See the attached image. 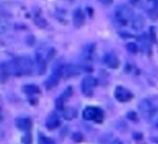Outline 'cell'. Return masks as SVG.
I'll return each mask as SVG.
<instances>
[{"label":"cell","mask_w":158,"mask_h":144,"mask_svg":"<svg viewBox=\"0 0 158 144\" xmlns=\"http://www.w3.org/2000/svg\"><path fill=\"white\" fill-rule=\"evenodd\" d=\"M9 73L14 76H29L34 71V63L29 57H18L6 63Z\"/></svg>","instance_id":"obj_1"},{"label":"cell","mask_w":158,"mask_h":144,"mask_svg":"<svg viewBox=\"0 0 158 144\" xmlns=\"http://www.w3.org/2000/svg\"><path fill=\"white\" fill-rule=\"evenodd\" d=\"M133 10L129 5H119L118 9L115 10V19H116V23L119 25H127L129 22H131L133 19Z\"/></svg>","instance_id":"obj_2"},{"label":"cell","mask_w":158,"mask_h":144,"mask_svg":"<svg viewBox=\"0 0 158 144\" xmlns=\"http://www.w3.org/2000/svg\"><path fill=\"white\" fill-rule=\"evenodd\" d=\"M139 111H140V114H142V116L144 117V119L149 120V121L154 119L157 113H158L157 108L153 105V102L151 100H147V99L140 101V104H139Z\"/></svg>","instance_id":"obj_3"},{"label":"cell","mask_w":158,"mask_h":144,"mask_svg":"<svg viewBox=\"0 0 158 144\" xmlns=\"http://www.w3.org/2000/svg\"><path fill=\"white\" fill-rule=\"evenodd\" d=\"M82 116L85 120L101 123L104 120V111L98 106H86L82 111Z\"/></svg>","instance_id":"obj_4"},{"label":"cell","mask_w":158,"mask_h":144,"mask_svg":"<svg viewBox=\"0 0 158 144\" xmlns=\"http://www.w3.org/2000/svg\"><path fill=\"white\" fill-rule=\"evenodd\" d=\"M96 85H98V81H96L95 77H93V76H86V77H84V80H82V82H81V90H82L84 95H86V96H93Z\"/></svg>","instance_id":"obj_5"},{"label":"cell","mask_w":158,"mask_h":144,"mask_svg":"<svg viewBox=\"0 0 158 144\" xmlns=\"http://www.w3.org/2000/svg\"><path fill=\"white\" fill-rule=\"evenodd\" d=\"M114 96L118 101L120 102H128L133 99V94L130 93V91L123 86H116L115 91H114Z\"/></svg>","instance_id":"obj_6"},{"label":"cell","mask_w":158,"mask_h":144,"mask_svg":"<svg viewBox=\"0 0 158 144\" xmlns=\"http://www.w3.org/2000/svg\"><path fill=\"white\" fill-rule=\"evenodd\" d=\"M63 77V72H62V66H60L57 70L53 71V73H52L48 78L47 81L44 82V85L47 86V88H53L56 87V85L60 82V80Z\"/></svg>","instance_id":"obj_7"},{"label":"cell","mask_w":158,"mask_h":144,"mask_svg":"<svg viewBox=\"0 0 158 144\" xmlns=\"http://www.w3.org/2000/svg\"><path fill=\"white\" fill-rule=\"evenodd\" d=\"M62 72H63V77L71 78V77L80 75L82 70L80 66H76V64H66V66H62Z\"/></svg>","instance_id":"obj_8"},{"label":"cell","mask_w":158,"mask_h":144,"mask_svg":"<svg viewBox=\"0 0 158 144\" xmlns=\"http://www.w3.org/2000/svg\"><path fill=\"white\" fill-rule=\"evenodd\" d=\"M60 125H61L60 116H58L56 113H51V114L47 116V119H46V126H47V129L53 130V129L58 128Z\"/></svg>","instance_id":"obj_9"},{"label":"cell","mask_w":158,"mask_h":144,"mask_svg":"<svg viewBox=\"0 0 158 144\" xmlns=\"http://www.w3.org/2000/svg\"><path fill=\"white\" fill-rule=\"evenodd\" d=\"M104 63L106 64L109 68H118L119 67V58H118L114 53H106L104 56Z\"/></svg>","instance_id":"obj_10"},{"label":"cell","mask_w":158,"mask_h":144,"mask_svg":"<svg viewBox=\"0 0 158 144\" xmlns=\"http://www.w3.org/2000/svg\"><path fill=\"white\" fill-rule=\"evenodd\" d=\"M84 24H85V14H84L82 9L77 8L73 11V25L76 28H81Z\"/></svg>","instance_id":"obj_11"},{"label":"cell","mask_w":158,"mask_h":144,"mask_svg":"<svg viewBox=\"0 0 158 144\" xmlns=\"http://www.w3.org/2000/svg\"><path fill=\"white\" fill-rule=\"evenodd\" d=\"M35 67H37L39 75H43L46 72L47 61H46V58L41 53H37V56H35Z\"/></svg>","instance_id":"obj_12"},{"label":"cell","mask_w":158,"mask_h":144,"mask_svg":"<svg viewBox=\"0 0 158 144\" xmlns=\"http://www.w3.org/2000/svg\"><path fill=\"white\" fill-rule=\"evenodd\" d=\"M71 94H72V87H67V90H66L64 93L56 100V108H57L58 110H63V108H64V101L71 96Z\"/></svg>","instance_id":"obj_13"},{"label":"cell","mask_w":158,"mask_h":144,"mask_svg":"<svg viewBox=\"0 0 158 144\" xmlns=\"http://www.w3.org/2000/svg\"><path fill=\"white\" fill-rule=\"evenodd\" d=\"M15 125L20 130H24V132H29L31 128H32V120L28 119V117H19V119L15 120Z\"/></svg>","instance_id":"obj_14"},{"label":"cell","mask_w":158,"mask_h":144,"mask_svg":"<svg viewBox=\"0 0 158 144\" xmlns=\"http://www.w3.org/2000/svg\"><path fill=\"white\" fill-rule=\"evenodd\" d=\"M95 53V46L94 44H87L82 49V58L85 61H91Z\"/></svg>","instance_id":"obj_15"},{"label":"cell","mask_w":158,"mask_h":144,"mask_svg":"<svg viewBox=\"0 0 158 144\" xmlns=\"http://www.w3.org/2000/svg\"><path fill=\"white\" fill-rule=\"evenodd\" d=\"M131 25H133V29L135 31H139L144 27V19L142 15H135L133 17V19H131Z\"/></svg>","instance_id":"obj_16"},{"label":"cell","mask_w":158,"mask_h":144,"mask_svg":"<svg viewBox=\"0 0 158 144\" xmlns=\"http://www.w3.org/2000/svg\"><path fill=\"white\" fill-rule=\"evenodd\" d=\"M34 23L38 25L39 28H46L47 27V20L42 17V14L39 11H37L35 15H34Z\"/></svg>","instance_id":"obj_17"},{"label":"cell","mask_w":158,"mask_h":144,"mask_svg":"<svg viewBox=\"0 0 158 144\" xmlns=\"http://www.w3.org/2000/svg\"><path fill=\"white\" fill-rule=\"evenodd\" d=\"M23 91H24L25 94H28V95H35V94L41 93L39 87L35 86V85H25V86L23 87Z\"/></svg>","instance_id":"obj_18"},{"label":"cell","mask_w":158,"mask_h":144,"mask_svg":"<svg viewBox=\"0 0 158 144\" xmlns=\"http://www.w3.org/2000/svg\"><path fill=\"white\" fill-rule=\"evenodd\" d=\"M63 115H64L66 119L71 120V119H73V117H76V115H77V110L73 109V108H66V109L63 110Z\"/></svg>","instance_id":"obj_19"},{"label":"cell","mask_w":158,"mask_h":144,"mask_svg":"<svg viewBox=\"0 0 158 144\" xmlns=\"http://www.w3.org/2000/svg\"><path fill=\"white\" fill-rule=\"evenodd\" d=\"M38 144H56L53 140L48 137H44L43 134H39V138H38Z\"/></svg>","instance_id":"obj_20"},{"label":"cell","mask_w":158,"mask_h":144,"mask_svg":"<svg viewBox=\"0 0 158 144\" xmlns=\"http://www.w3.org/2000/svg\"><path fill=\"white\" fill-rule=\"evenodd\" d=\"M8 73H9V70H8L6 63H2V84H4L6 81Z\"/></svg>","instance_id":"obj_21"},{"label":"cell","mask_w":158,"mask_h":144,"mask_svg":"<svg viewBox=\"0 0 158 144\" xmlns=\"http://www.w3.org/2000/svg\"><path fill=\"white\" fill-rule=\"evenodd\" d=\"M148 14H149L151 19H153V20L158 19V6H153L152 9H149L148 10Z\"/></svg>","instance_id":"obj_22"},{"label":"cell","mask_w":158,"mask_h":144,"mask_svg":"<svg viewBox=\"0 0 158 144\" xmlns=\"http://www.w3.org/2000/svg\"><path fill=\"white\" fill-rule=\"evenodd\" d=\"M22 142H23V144H32V142H33V138H32V135L29 134V133H27L23 138H22Z\"/></svg>","instance_id":"obj_23"},{"label":"cell","mask_w":158,"mask_h":144,"mask_svg":"<svg viewBox=\"0 0 158 144\" xmlns=\"http://www.w3.org/2000/svg\"><path fill=\"white\" fill-rule=\"evenodd\" d=\"M127 49H128L129 52H131V53H137L138 46L134 44V43H129V44H127Z\"/></svg>","instance_id":"obj_24"},{"label":"cell","mask_w":158,"mask_h":144,"mask_svg":"<svg viewBox=\"0 0 158 144\" xmlns=\"http://www.w3.org/2000/svg\"><path fill=\"white\" fill-rule=\"evenodd\" d=\"M72 139H73L75 142H77V143H80V142L84 140V135H82L81 133H75V134L72 135Z\"/></svg>","instance_id":"obj_25"},{"label":"cell","mask_w":158,"mask_h":144,"mask_svg":"<svg viewBox=\"0 0 158 144\" xmlns=\"http://www.w3.org/2000/svg\"><path fill=\"white\" fill-rule=\"evenodd\" d=\"M99 2H100L102 5H106V6H108V5H110V4L113 3V0H99Z\"/></svg>","instance_id":"obj_26"},{"label":"cell","mask_w":158,"mask_h":144,"mask_svg":"<svg viewBox=\"0 0 158 144\" xmlns=\"http://www.w3.org/2000/svg\"><path fill=\"white\" fill-rule=\"evenodd\" d=\"M113 144H123V143H122L120 140H114V142H113Z\"/></svg>","instance_id":"obj_27"}]
</instances>
